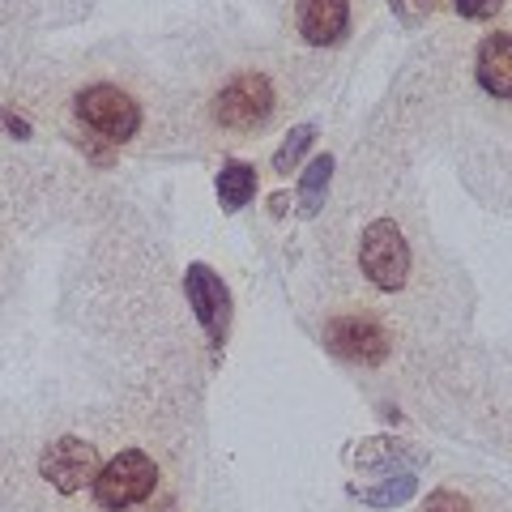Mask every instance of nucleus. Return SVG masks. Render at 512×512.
Returning a JSON list of instances; mask_svg holds the SVG:
<instances>
[{
  "label": "nucleus",
  "instance_id": "obj_9",
  "mask_svg": "<svg viewBox=\"0 0 512 512\" xmlns=\"http://www.w3.org/2000/svg\"><path fill=\"white\" fill-rule=\"evenodd\" d=\"M474 77L491 99L512 103V30H495V35H487L478 43Z\"/></svg>",
  "mask_w": 512,
  "mask_h": 512
},
{
  "label": "nucleus",
  "instance_id": "obj_2",
  "mask_svg": "<svg viewBox=\"0 0 512 512\" xmlns=\"http://www.w3.org/2000/svg\"><path fill=\"white\" fill-rule=\"evenodd\" d=\"M158 483H163V470H158L154 453L133 444V448H120V453L94 474L90 500L99 512H137L154 500Z\"/></svg>",
  "mask_w": 512,
  "mask_h": 512
},
{
  "label": "nucleus",
  "instance_id": "obj_12",
  "mask_svg": "<svg viewBox=\"0 0 512 512\" xmlns=\"http://www.w3.org/2000/svg\"><path fill=\"white\" fill-rule=\"evenodd\" d=\"M329 180H333V158H316V163L303 171V180H299V214L303 218H312L320 205H325V192H329Z\"/></svg>",
  "mask_w": 512,
  "mask_h": 512
},
{
  "label": "nucleus",
  "instance_id": "obj_15",
  "mask_svg": "<svg viewBox=\"0 0 512 512\" xmlns=\"http://www.w3.org/2000/svg\"><path fill=\"white\" fill-rule=\"evenodd\" d=\"M423 512H474V504L466 500L461 491H436V495H427V504H423Z\"/></svg>",
  "mask_w": 512,
  "mask_h": 512
},
{
  "label": "nucleus",
  "instance_id": "obj_14",
  "mask_svg": "<svg viewBox=\"0 0 512 512\" xmlns=\"http://www.w3.org/2000/svg\"><path fill=\"white\" fill-rule=\"evenodd\" d=\"M316 141V124H299V128H291V137L278 146V154H274V171L278 175H291L295 167H299V158L308 154V146Z\"/></svg>",
  "mask_w": 512,
  "mask_h": 512
},
{
  "label": "nucleus",
  "instance_id": "obj_16",
  "mask_svg": "<svg viewBox=\"0 0 512 512\" xmlns=\"http://www.w3.org/2000/svg\"><path fill=\"white\" fill-rule=\"evenodd\" d=\"M453 9L461 13V18L487 22V18H495V13H500V9H504V0H453Z\"/></svg>",
  "mask_w": 512,
  "mask_h": 512
},
{
  "label": "nucleus",
  "instance_id": "obj_11",
  "mask_svg": "<svg viewBox=\"0 0 512 512\" xmlns=\"http://www.w3.org/2000/svg\"><path fill=\"white\" fill-rule=\"evenodd\" d=\"M359 466L363 470H372V474H384L389 478L393 474V466H414L419 461V453H410L406 444H397V440H367L363 448H359Z\"/></svg>",
  "mask_w": 512,
  "mask_h": 512
},
{
  "label": "nucleus",
  "instance_id": "obj_1",
  "mask_svg": "<svg viewBox=\"0 0 512 512\" xmlns=\"http://www.w3.org/2000/svg\"><path fill=\"white\" fill-rule=\"evenodd\" d=\"M274 111H278V90L261 69H239L210 99V120L231 137H256L261 128H269Z\"/></svg>",
  "mask_w": 512,
  "mask_h": 512
},
{
  "label": "nucleus",
  "instance_id": "obj_3",
  "mask_svg": "<svg viewBox=\"0 0 512 512\" xmlns=\"http://www.w3.org/2000/svg\"><path fill=\"white\" fill-rule=\"evenodd\" d=\"M73 111L86 124V133L111 141V146H128L141 133V124H146L141 103L116 82H90L86 90H77Z\"/></svg>",
  "mask_w": 512,
  "mask_h": 512
},
{
  "label": "nucleus",
  "instance_id": "obj_4",
  "mask_svg": "<svg viewBox=\"0 0 512 512\" xmlns=\"http://www.w3.org/2000/svg\"><path fill=\"white\" fill-rule=\"evenodd\" d=\"M359 269L376 291H402L410 282V244L393 218L367 222L359 235Z\"/></svg>",
  "mask_w": 512,
  "mask_h": 512
},
{
  "label": "nucleus",
  "instance_id": "obj_6",
  "mask_svg": "<svg viewBox=\"0 0 512 512\" xmlns=\"http://www.w3.org/2000/svg\"><path fill=\"white\" fill-rule=\"evenodd\" d=\"M99 470H103L99 444L77 440V436H60V440H52V444L43 448V457H39V474H43L56 491H64V495L86 491Z\"/></svg>",
  "mask_w": 512,
  "mask_h": 512
},
{
  "label": "nucleus",
  "instance_id": "obj_13",
  "mask_svg": "<svg viewBox=\"0 0 512 512\" xmlns=\"http://www.w3.org/2000/svg\"><path fill=\"white\" fill-rule=\"evenodd\" d=\"M355 495L363 504H372V508H397V504H406L414 495V474H389L380 487H363Z\"/></svg>",
  "mask_w": 512,
  "mask_h": 512
},
{
  "label": "nucleus",
  "instance_id": "obj_8",
  "mask_svg": "<svg viewBox=\"0 0 512 512\" xmlns=\"http://www.w3.org/2000/svg\"><path fill=\"white\" fill-rule=\"evenodd\" d=\"M295 26L303 43H312V47L342 43L350 35V0H299Z\"/></svg>",
  "mask_w": 512,
  "mask_h": 512
},
{
  "label": "nucleus",
  "instance_id": "obj_10",
  "mask_svg": "<svg viewBox=\"0 0 512 512\" xmlns=\"http://www.w3.org/2000/svg\"><path fill=\"white\" fill-rule=\"evenodd\" d=\"M256 197V167L252 163H222L218 171V201L227 214H239Z\"/></svg>",
  "mask_w": 512,
  "mask_h": 512
},
{
  "label": "nucleus",
  "instance_id": "obj_5",
  "mask_svg": "<svg viewBox=\"0 0 512 512\" xmlns=\"http://www.w3.org/2000/svg\"><path fill=\"white\" fill-rule=\"evenodd\" d=\"M325 346L346 363L380 367L393 355V333L367 312H338L325 320Z\"/></svg>",
  "mask_w": 512,
  "mask_h": 512
},
{
  "label": "nucleus",
  "instance_id": "obj_7",
  "mask_svg": "<svg viewBox=\"0 0 512 512\" xmlns=\"http://www.w3.org/2000/svg\"><path fill=\"white\" fill-rule=\"evenodd\" d=\"M184 295H188L192 316H197L201 329L210 333V342L227 338V325H231V291H227V282H222L210 265H188Z\"/></svg>",
  "mask_w": 512,
  "mask_h": 512
}]
</instances>
